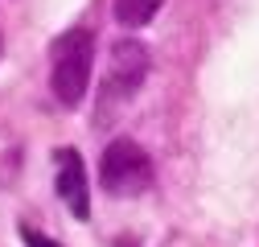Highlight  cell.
Returning a JSON list of instances; mask_svg holds the SVG:
<instances>
[{"mask_svg":"<svg viewBox=\"0 0 259 247\" xmlns=\"http://www.w3.org/2000/svg\"><path fill=\"white\" fill-rule=\"evenodd\" d=\"M91 62H95L91 29H66L54 42V50H50V91L62 107H78L87 99Z\"/></svg>","mask_w":259,"mask_h":247,"instance_id":"1","label":"cell"},{"mask_svg":"<svg viewBox=\"0 0 259 247\" xmlns=\"http://www.w3.org/2000/svg\"><path fill=\"white\" fill-rule=\"evenodd\" d=\"M99 185L115 198H136L152 185V157L136 144V140H111L103 148V161H99Z\"/></svg>","mask_w":259,"mask_h":247,"instance_id":"2","label":"cell"},{"mask_svg":"<svg viewBox=\"0 0 259 247\" xmlns=\"http://www.w3.org/2000/svg\"><path fill=\"white\" fill-rule=\"evenodd\" d=\"M148 78V46L144 42H115L111 46V66H107V99H132Z\"/></svg>","mask_w":259,"mask_h":247,"instance_id":"3","label":"cell"},{"mask_svg":"<svg viewBox=\"0 0 259 247\" xmlns=\"http://www.w3.org/2000/svg\"><path fill=\"white\" fill-rule=\"evenodd\" d=\"M54 185H58V198L70 206L74 219H91V190H87V169H82V157L78 148H58L54 152Z\"/></svg>","mask_w":259,"mask_h":247,"instance_id":"4","label":"cell"},{"mask_svg":"<svg viewBox=\"0 0 259 247\" xmlns=\"http://www.w3.org/2000/svg\"><path fill=\"white\" fill-rule=\"evenodd\" d=\"M160 5H165V0H115V21L123 29H140L160 13Z\"/></svg>","mask_w":259,"mask_h":247,"instance_id":"5","label":"cell"},{"mask_svg":"<svg viewBox=\"0 0 259 247\" xmlns=\"http://www.w3.org/2000/svg\"><path fill=\"white\" fill-rule=\"evenodd\" d=\"M21 239H25V247H62L58 239H50V235H41L33 227H25V223H21Z\"/></svg>","mask_w":259,"mask_h":247,"instance_id":"6","label":"cell"}]
</instances>
